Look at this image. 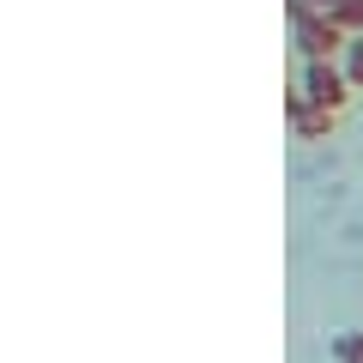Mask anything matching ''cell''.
I'll use <instances>...</instances> for the list:
<instances>
[{"label": "cell", "instance_id": "5b68a950", "mask_svg": "<svg viewBox=\"0 0 363 363\" xmlns=\"http://www.w3.org/2000/svg\"><path fill=\"white\" fill-rule=\"evenodd\" d=\"M333 357L339 363H363V333H339L333 339Z\"/></svg>", "mask_w": 363, "mask_h": 363}, {"label": "cell", "instance_id": "7a4b0ae2", "mask_svg": "<svg viewBox=\"0 0 363 363\" xmlns=\"http://www.w3.org/2000/svg\"><path fill=\"white\" fill-rule=\"evenodd\" d=\"M297 85H303L309 104L333 109V116L351 104V79H345V67H339V61H297Z\"/></svg>", "mask_w": 363, "mask_h": 363}, {"label": "cell", "instance_id": "3957f363", "mask_svg": "<svg viewBox=\"0 0 363 363\" xmlns=\"http://www.w3.org/2000/svg\"><path fill=\"white\" fill-rule=\"evenodd\" d=\"M285 116H291V133H297V140H333V128H339V116L321 109V104H309L297 79H291V91H285Z\"/></svg>", "mask_w": 363, "mask_h": 363}, {"label": "cell", "instance_id": "6da1fadb", "mask_svg": "<svg viewBox=\"0 0 363 363\" xmlns=\"http://www.w3.org/2000/svg\"><path fill=\"white\" fill-rule=\"evenodd\" d=\"M291 43H297L303 61H339L351 37H345V25H339V18H321V13L291 6Z\"/></svg>", "mask_w": 363, "mask_h": 363}, {"label": "cell", "instance_id": "277c9868", "mask_svg": "<svg viewBox=\"0 0 363 363\" xmlns=\"http://www.w3.org/2000/svg\"><path fill=\"white\" fill-rule=\"evenodd\" d=\"M339 67H345L351 91H363V37H351V43H345V55H339Z\"/></svg>", "mask_w": 363, "mask_h": 363}, {"label": "cell", "instance_id": "8992f818", "mask_svg": "<svg viewBox=\"0 0 363 363\" xmlns=\"http://www.w3.org/2000/svg\"><path fill=\"white\" fill-rule=\"evenodd\" d=\"M285 6H303V13H321V18H339L345 0H285Z\"/></svg>", "mask_w": 363, "mask_h": 363}]
</instances>
